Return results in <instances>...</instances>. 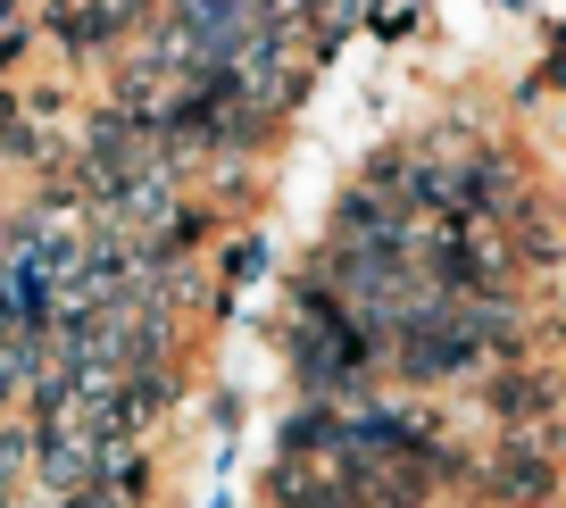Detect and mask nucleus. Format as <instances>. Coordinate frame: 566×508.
<instances>
[{
  "label": "nucleus",
  "mask_w": 566,
  "mask_h": 508,
  "mask_svg": "<svg viewBox=\"0 0 566 508\" xmlns=\"http://www.w3.org/2000/svg\"><path fill=\"white\" fill-rule=\"evenodd\" d=\"M549 408H558L549 375H500V392H492V417L500 425H533V417H549Z\"/></svg>",
  "instance_id": "1"
},
{
  "label": "nucleus",
  "mask_w": 566,
  "mask_h": 508,
  "mask_svg": "<svg viewBox=\"0 0 566 508\" xmlns=\"http://www.w3.org/2000/svg\"><path fill=\"white\" fill-rule=\"evenodd\" d=\"M549 484H558V467H549L533 442H509V450H500V491H509V500H542Z\"/></svg>",
  "instance_id": "2"
},
{
  "label": "nucleus",
  "mask_w": 566,
  "mask_h": 508,
  "mask_svg": "<svg viewBox=\"0 0 566 508\" xmlns=\"http://www.w3.org/2000/svg\"><path fill=\"white\" fill-rule=\"evenodd\" d=\"M9 18H18V0H0V25H9Z\"/></svg>",
  "instance_id": "3"
}]
</instances>
